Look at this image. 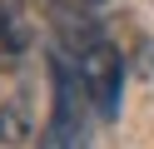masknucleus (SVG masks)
<instances>
[{
    "mask_svg": "<svg viewBox=\"0 0 154 149\" xmlns=\"http://www.w3.org/2000/svg\"><path fill=\"white\" fill-rule=\"evenodd\" d=\"M75 75H80V89H85V99L94 104V114H100V119H114V114H119L124 60H119V50H114L109 40L94 35L90 45L80 50V60H75Z\"/></svg>",
    "mask_w": 154,
    "mask_h": 149,
    "instance_id": "obj_1",
    "label": "nucleus"
},
{
    "mask_svg": "<svg viewBox=\"0 0 154 149\" xmlns=\"http://www.w3.org/2000/svg\"><path fill=\"white\" fill-rule=\"evenodd\" d=\"M75 70H55V114L40 134V149H85V124H80V104H75Z\"/></svg>",
    "mask_w": 154,
    "mask_h": 149,
    "instance_id": "obj_2",
    "label": "nucleus"
},
{
    "mask_svg": "<svg viewBox=\"0 0 154 149\" xmlns=\"http://www.w3.org/2000/svg\"><path fill=\"white\" fill-rule=\"evenodd\" d=\"M35 139V109H30V95H10L0 104V144L5 149H25Z\"/></svg>",
    "mask_w": 154,
    "mask_h": 149,
    "instance_id": "obj_3",
    "label": "nucleus"
},
{
    "mask_svg": "<svg viewBox=\"0 0 154 149\" xmlns=\"http://www.w3.org/2000/svg\"><path fill=\"white\" fill-rule=\"evenodd\" d=\"M15 50H25V25L15 20L10 5H0V55H15Z\"/></svg>",
    "mask_w": 154,
    "mask_h": 149,
    "instance_id": "obj_4",
    "label": "nucleus"
}]
</instances>
